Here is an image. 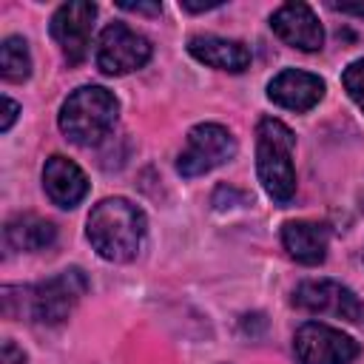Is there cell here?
Instances as JSON below:
<instances>
[{"label":"cell","instance_id":"cell-5","mask_svg":"<svg viewBox=\"0 0 364 364\" xmlns=\"http://www.w3.org/2000/svg\"><path fill=\"white\" fill-rule=\"evenodd\" d=\"M236 154V139L225 125L216 122H202L196 128L188 131L185 148L176 159V171L182 176H202L219 165H225L228 159H233Z\"/></svg>","mask_w":364,"mask_h":364},{"label":"cell","instance_id":"cell-20","mask_svg":"<svg viewBox=\"0 0 364 364\" xmlns=\"http://www.w3.org/2000/svg\"><path fill=\"white\" fill-rule=\"evenodd\" d=\"M333 11H341V14H355V17H364V3H330Z\"/></svg>","mask_w":364,"mask_h":364},{"label":"cell","instance_id":"cell-6","mask_svg":"<svg viewBox=\"0 0 364 364\" xmlns=\"http://www.w3.org/2000/svg\"><path fill=\"white\" fill-rule=\"evenodd\" d=\"M151 40L125 23H111L97 40V65L108 77H122L142 68L151 60Z\"/></svg>","mask_w":364,"mask_h":364},{"label":"cell","instance_id":"cell-11","mask_svg":"<svg viewBox=\"0 0 364 364\" xmlns=\"http://www.w3.org/2000/svg\"><path fill=\"white\" fill-rule=\"evenodd\" d=\"M267 97L287 111H310L324 97V80L310 71L284 68L267 82Z\"/></svg>","mask_w":364,"mask_h":364},{"label":"cell","instance_id":"cell-16","mask_svg":"<svg viewBox=\"0 0 364 364\" xmlns=\"http://www.w3.org/2000/svg\"><path fill=\"white\" fill-rule=\"evenodd\" d=\"M0 74L9 82H23L31 74V54L23 37H6L0 46Z\"/></svg>","mask_w":364,"mask_h":364},{"label":"cell","instance_id":"cell-7","mask_svg":"<svg viewBox=\"0 0 364 364\" xmlns=\"http://www.w3.org/2000/svg\"><path fill=\"white\" fill-rule=\"evenodd\" d=\"M293 353L299 364H353L361 347L355 338L330 324L307 321L293 336Z\"/></svg>","mask_w":364,"mask_h":364},{"label":"cell","instance_id":"cell-18","mask_svg":"<svg viewBox=\"0 0 364 364\" xmlns=\"http://www.w3.org/2000/svg\"><path fill=\"white\" fill-rule=\"evenodd\" d=\"M0 364H26V353H23V350H20L14 341H3Z\"/></svg>","mask_w":364,"mask_h":364},{"label":"cell","instance_id":"cell-8","mask_svg":"<svg viewBox=\"0 0 364 364\" xmlns=\"http://www.w3.org/2000/svg\"><path fill=\"white\" fill-rule=\"evenodd\" d=\"M293 301L307 310V313H316V316H333V318H341V321H361L364 318V304L361 299L341 282H333V279H310V282H301L293 293Z\"/></svg>","mask_w":364,"mask_h":364},{"label":"cell","instance_id":"cell-2","mask_svg":"<svg viewBox=\"0 0 364 364\" xmlns=\"http://www.w3.org/2000/svg\"><path fill=\"white\" fill-rule=\"evenodd\" d=\"M145 228L148 222L142 208L122 196H111L88 213L85 236L105 262H131L142 247Z\"/></svg>","mask_w":364,"mask_h":364},{"label":"cell","instance_id":"cell-4","mask_svg":"<svg viewBox=\"0 0 364 364\" xmlns=\"http://www.w3.org/2000/svg\"><path fill=\"white\" fill-rule=\"evenodd\" d=\"M119 102L117 97L102 88V85H82L60 108V131L74 142V145H97L102 142L114 125H117Z\"/></svg>","mask_w":364,"mask_h":364},{"label":"cell","instance_id":"cell-3","mask_svg":"<svg viewBox=\"0 0 364 364\" xmlns=\"http://www.w3.org/2000/svg\"><path fill=\"white\" fill-rule=\"evenodd\" d=\"M293 131L273 117L259 119L256 125V171L267 196L279 205H287L296 196V168H293Z\"/></svg>","mask_w":364,"mask_h":364},{"label":"cell","instance_id":"cell-15","mask_svg":"<svg viewBox=\"0 0 364 364\" xmlns=\"http://www.w3.org/2000/svg\"><path fill=\"white\" fill-rule=\"evenodd\" d=\"M3 236H6V245H9L11 250L34 253V250H46V247L54 245L57 228H54L48 219H43V216L23 213V216H14V219L6 222Z\"/></svg>","mask_w":364,"mask_h":364},{"label":"cell","instance_id":"cell-1","mask_svg":"<svg viewBox=\"0 0 364 364\" xmlns=\"http://www.w3.org/2000/svg\"><path fill=\"white\" fill-rule=\"evenodd\" d=\"M88 279L80 267H68L40 284L11 287L6 284L0 293L6 318H26L34 324H63L77 301L85 296Z\"/></svg>","mask_w":364,"mask_h":364},{"label":"cell","instance_id":"cell-9","mask_svg":"<svg viewBox=\"0 0 364 364\" xmlns=\"http://www.w3.org/2000/svg\"><path fill=\"white\" fill-rule=\"evenodd\" d=\"M94 20H97V6L85 3V0L63 3L54 11L51 37L60 46L68 65H80L85 60L88 46H91V34H94Z\"/></svg>","mask_w":364,"mask_h":364},{"label":"cell","instance_id":"cell-13","mask_svg":"<svg viewBox=\"0 0 364 364\" xmlns=\"http://www.w3.org/2000/svg\"><path fill=\"white\" fill-rule=\"evenodd\" d=\"M188 51L193 60L219 68V71H230L239 74L250 65V48L239 40H228V37H216V34H196L188 40Z\"/></svg>","mask_w":364,"mask_h":364},{"label":"cell","instance_id":"cell-10","mask_svg":"<svg viewBox=\"0 0 364 364\" xmlns=\"http://www.w3.org/2000/svg\"><path fill=\"white\" fill-rule=\"evenodd\" d=\"M273 34L299 51H318L324 46V28L307 3H284L270 14Z\"/></svg>","mask_w":364,"mask_h":364},{"label":"cell","instance_id":"cell-21","mask_svg":"<svg viewBox=\"0 0 364 364\" xmlns=\"http://www.w3.org/2000/svg\"><path fill=\"white\" fill-rule=\"evenodd\" d=\"M122 9H125V11H136V14H159V11H162L159 3H151V6H142V3H136V6H134V3H122Z\"/></svg>","mask_w":364,"mask_h":364},{"label":"cell","instance_id":"cell-19","mask_svg":"<svg viewBox=\"0 0 364 364\" xmlns=\"http://www.w3.org/2000/svg\"><path fill=\"white\" fill-rule=\"evenodd\" d=\"M17 114H20V105L14 102V100H9V97H3V119H0V131L6 134L11 125H14V119H17Z\"/></svg>","mask_w":364,"mask_h":364},{"label":"cell","instance_id":"cell-17","mask_svg":"<svg viewBox=\"0 0 364 364\" xmlns=\"http://www.w3.org/2000/svg\"><path fill=\"white\" fill-rule=\"evenodd\" d=\"M341 85H344V91L350 94V100L364 111V57L355 60V63H350V65L344 68Z\"/></svg>","mask_w":364,"mask_h":364},{"label":"cell","instance_id":"cell-12","mask_svg":"<svg viewBox=\"0 0 364 364\" xmlns=\"http://www.w3.org/2000/svg\"><path fill=\"white\" fill-rule=\"evenodd\" d=\"M43 188L48 193V199L60 208H74L85 199L88 193V179L82 173V168L77 162H71L68 156H48L43 165Z\"/></svg>","mask_w":364,"mask_h":364},{"label":"cell","instance_id":"cell-14","mask_svg":"<svg viewBox=\"0 0 364 364\" xmlns=\"http://www.w3.org/2000/svg\"><path fill=\"white\" fill-rule=\"evenodd\" d=\"M282 245H284L287 256L296 259L299 264H321L324 256H327L330 230H327V225L307 222V219L284 222V228H282Z\"/></svg>","mask_w":364,"mask_h":364}]
</instances>
